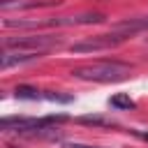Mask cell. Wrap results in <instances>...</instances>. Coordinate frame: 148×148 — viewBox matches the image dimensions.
Wrapping results in <instances>:
<instances>
[{
    "instance_id": "cell-1",
    "label": "cell",
    "mask_w": 148,
    "mask_h": 148,
    "mask_svg": "<svg viewBox=\"0 0 148 148\" xmlns=\"http://www.w3.org/2000/svg\"><path fill=\"white\" fill-rule=\"evenodd\" d=\"M130 72H132V65H127V62H120V60H99V62H88V65L74 67L72 76L81 79V81L113 83V81L127 79Z\"/></svg>"
},
{
    "instance_id": "cell-2",
    "label": "cell",
    "mask_w": 148,
    "mask_h": 148,
    "mask_svg": "<svg viewBox=\"0 0 148 148\" xmlns=\"http://www.w3.org/2000/svg\"><path fill=\"white\" fill-rule=\"evenodd\" d=\"M67 116L58 113V116H44V118H25V116H7L2 118L0 127L5 132H42V130H51L58 123H65Z\"/></svg>"
},
{
    "instance_id": "cell-3",
    "label": "cell",
    "mask_w": 148,
    "mask_h": 148,
    "mask_svg": "<svg viewBox=\"0 0 148 148\" xmlns=\"http://www.w3.org/2000/svg\"><path fill=\"white\" fill-rule=\"evenodd\" d=\"M60 44H62V39L56 35H23V37H5L2 39V49L37 51V53H46Z\"/></svg>"
},
{
    "instance_id": "cell-4",
    "label": "cell",
    "mask_w": 148,
    "mask_h": 148,
    "mask_svg": "<svg viewBox=\"0 0 148 148\" xmlns=\"http://www.w3.org/2000/svg\"><path fill=\"white\" fill-rule=\"evenodd\" d=\"M132 35L127 32H120V30H113L109 35H97V37H90V39H83V42H74L69 46L72 53H90V51H104V49H111V46H118L120 42L130 39Z\"/></svg>"
},
{
    "instance_id": "cell-5",
    "label": "cell",
    "mask_w": 148,
    "mask_h": 148,
    "mask_svg": "<svg viewBox=\"0 0 148 148\" xmlns=\"http://www.w3.org/2000/svg\"><path fill=\"white\" fill-rule=\"evenodd\" d=\"M44 53H37V51H18V49H2V56H0V67L2 69H9L14 65H28V62H35L39 60Z\"/></svg>"
},
{
    "instance_id": "cell-6",
    "label": "cell",
    "mask_w": 148,
    "mask_h": 148,
    "mask_svg": "<svg viewBox=\"0 0 148 148\" xmlns=\"http://www.w3.org/2000/svg\"><path fill=\"white\" fill-rule=\"evenodd\" d=\"M58 5V0H0V7L5 12L9 9H35V7H51Z\"/></svg>"
},
{
    "instance_id": "cell-7",
    "label": "cell",
    "mask_w": 148,
    "mask_h": 148,
    "mask_svg": "<svg viewBox=\"0 0 148 148\" xmlns=\"http://www.w3.org/2000/svg\"><path fill=\"white\" fill-rule=\"evenodd\" d=\"M16 97L18 99H56V102H69V97H60V95H44L42 90H37V88H30V86H18L16 90Z\"/></svg>"
},
{
    "instance_id": "cell-8",
    "label": "cell",
    "mask_w": 148,
    "mask_h": 148,
    "mask_svg": "<svg viewBox=\"0 0 148 148\" xmlns=\"http://www.w3.org/2000/svg\"><path fill=\"white\" fill-rule=\"evenodd\" d=\"M109 104H111L113 109H120V111H130V109H134V106H136V102H134L130 95H125V92L113 95V97L109 99Z\"/></svg>"
},
{
    "instance_id": "cell-9",
    "label": "cell",
    "mask_w": 148,
    "mask_h": 148,
    "mask_svg": "<svg viewBox=\"0 0 148 148\" xmlns=\"http://www.w3.org/2000/svg\"><path fill=\"white\" fill-rule=\"evenodd\" d=\"M79 123H86V125H111L109 120H104V118H99V116H81Z\"/></svg>"
},
{
    "instance_id": "cell-10",
    "label": "cell",
    "mask_w": 148,
    "mask_h": 148,
    "mask_svg": "<svg viewBox=\"0 0 148 148\" xmlns=\"http://www.w3.org/2000/svg\"><path fill=\"white\" fill-rule=\"evenodd\" d=\"M134 134H136L139 139H143V141H148V132H141V130H134Z\"/></svg>"
},
{
    "instance_id": "cell-11",
    "label": "cell",
    "mask_w": 148,
    "mask_h": 148,
    "mask_svg": "<svg viewBox=\"0 0 148 148\" xmlns=\"http://www.w3.org/2000/svg\"><path fill=\"white\" fill-rule=\"evenodd\" d=\"M67 148H92V146H81V143H69Z\"/></svg>"
}]
</instances>
